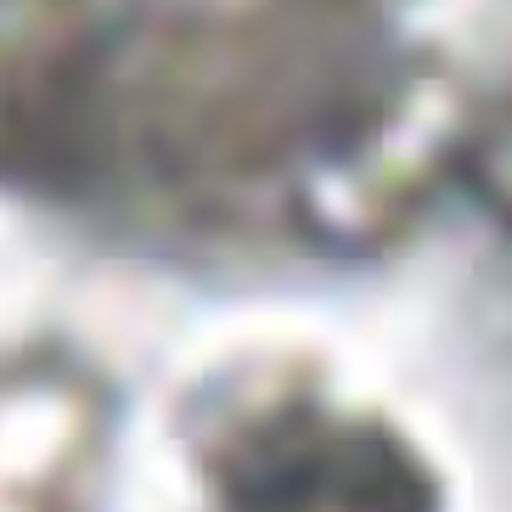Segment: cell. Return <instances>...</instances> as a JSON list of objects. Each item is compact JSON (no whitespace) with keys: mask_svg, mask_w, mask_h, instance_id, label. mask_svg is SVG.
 Listing matches in <instances>:
<instances>
[{"mask_svg":"<svg viewBox=\"0 0 512 512\" xmlns=\"http://www.w3.org/2000/svg\"><path fill=\"white\" fill-rule=\"evenodd\" d=\"M226 512H434V496L383 428L293 411L231 451Z\"/></svg>","mask_w":512,"mask_h":512,"instance_id":"obj_1","label":"cell"}]
</instances>
